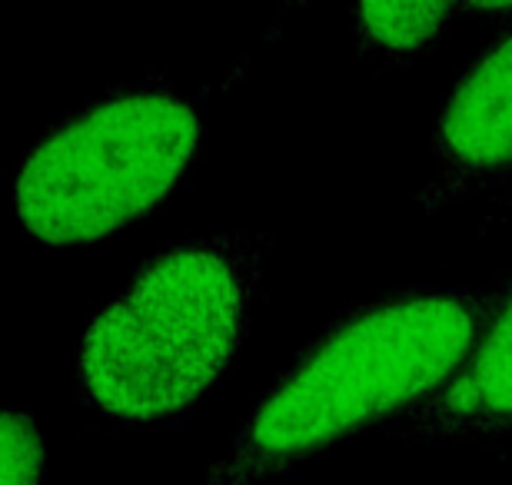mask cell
<instances>
[{
	"label": "cell",
	"instance_id": "cell-3",
	"mask_svg": "<svg viewBox=\"0 0 512 485\" xmlns=\"http://www.w3.org/2000/svg\"><path fill=\"white\" fill-rule=\"evenodd\" d=\"M197 107L163 84L124 87L67 113L14 177V216L47 246H84L143 220L187 177Z\"/></svg>",
	"mask_w": 512,
	"mask_h": 485
},
{
	"label": "cell",
	"instance_id": "cell-2",
	"mask_svg": "<svg viewBox=\"0 0 512 485\" xmlns=\"http://www.w3.org/2000/svg\"><path fill=\"white\" fill-rule=\"evenodd\" d=\"M260 280L263 256L237 233L157 253L80 339V399L127 429L180 426L230 373Z\"/></svg>",
	"mask_w": 512,
	"mask_h": 485
},
{
	"label": "cell",
	"instance_id": "cell-1",
	"mask_svg": "<svg viewBox=\"0 0 512 485\" xmlns=\"http://www.w3.org/2000/svg\"><path fill=\"white\" fill-rule=\"evenodd\" d=\"M509 286H416L353 306L256 399L200 485H276L366 429L396 422L463 366Z\"/></svg>",
	"mask_w": 512,
	"mask_h": 485
},
{
	"label": "cell",
	"instance_id": "cell-4",
	"mask_svg": "<svg viewBox=\"0 0 512 485\" xmlns=\"http://www.w3.org/2000/svg\"><path fill=\"white\" fill-rule=\"evenodd\" d=\"M426 210L493 196L512 180V27L479 54L439 117Z\"/></svg>",
	"mask_w": 512,
	"mask_h": 485
},
{
	"label": "cell",
	"instance_id": "cell-5",
	"mask_svg": "<svg viewBox=\"0 0 512 485\" xmlns=\"http://www.w3.org/2000/svg\"><path fill=\"white\" fill-rule=\"evenodd\" d=\"M409 442H479L512 436V273L463 366L433 396L393 422Z\"/></svg>",
	"mask_w": 512,
	"mask_h": 485
},
{
	"label": "cell",
	"instance_id": "cell-7",
	"mask_svg": "<svg viewBox=\"0 0 512 485\" xmlns=\"http://www.w3.org/2000/svg\"><path fill=\"white\" fill-rule=\"evenodd\" d=\"M47 446L30 412L0 409V485H44Z\"/></svg>",
	"mask_w": 512,
	"mask_h": 485
},
{
	"label": "cell",
	"instance_id": "cell-9",
	"mask_svg": "<svg viewBox=\"0 0 512 485\" xmlns=\"http://www.w3.org/2000/svg\"><path fill=\"white\" fill-rule=\"evenodd\" d=\"M489 200H496V203H506V206H512V180L506 183L503 190H496L493 196H489Z\"/></svg>",
	"mask_w": 512,
	"mask_h": 485
},
{
	"label": "cell",
	"instance_id": "cell-8",
	"mask_svg": "<svg viewBox=\"0 0 512 485\" xmlns=\"http://www.w3.org/2000/svg\"><path fill=\"white\" fill-rule=\"evenodd\" d=\"M459 14H469V17H509L512 14V0H463L459 4Z\"/></svg>",
	"mask_w": 512,
	"mask_h": 485
},
{
	"label": "cell",
	"instance_id": "cell-6",
	"mask_svg": "<svg viewBox=\"0 0 512 485\" xmlns=\"http://www.w3.org/2000/svg\"><path fill=\"white\" fill-rule=\"evenodd\" d=\"M463 0H356L360 50L380 60H409L443 37Z\"/></svg>",
	"mask_w": 512,
	"mask_h": 485
}]
</instances>
